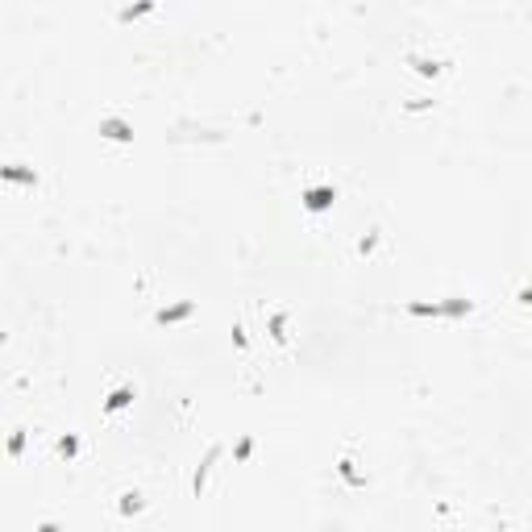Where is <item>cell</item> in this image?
I'll return each mask as SVG.
<instances>
[{
  "instance_id": "6da1fadb",
  "label": "cell",
  "mask_w": 532,
  "mask_h": 532,
  "mask_svg": "<svg viewBox=\"0 0 532 532\" xmlns=\"http://www.w3.org/2000/svg\"><path fill=\"white\" fill-rule=\"evenodd\" d=\"M104 133H108V137H116V141H125V137H129V129H125L121 121H104Z\"/></svg>"
},
{
  "instance_id": "7a4b0ae2",
  "label": "cell",
  "mask_w": 532,
  "mask_h": 532,
  "mask_svg": "<svg viewBox=\"0 0 532 532\" xmlns=\"http://www.w3.org/2000/svg\"><path fill=\"white\" fill-rule=\"evenodd\" d=\"M328 200H333V192H312V196H308V208H324Z\"/></svg>"
},
{
  "instance_id": "3957f363",
  "label": "cell",
  "mask_w": 532,
  "mask_h": 532,
  "mask_svg": "<svg viewBox=\"0 0 532 532\" xmlns=\"http://www.w3.org/2000/svg\"><path fill=\"white\" fill-rule=\"evenodd\" d=\"M125 404H129V391H116V395L108 399V408H125Z\"/></svg>"
}]
</instances>
